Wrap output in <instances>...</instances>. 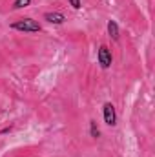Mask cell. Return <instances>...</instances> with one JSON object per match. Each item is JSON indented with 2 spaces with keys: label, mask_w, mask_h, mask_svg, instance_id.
I'll use <instances>...</instances> for the list:
<instances>
[{
  "label": "cell",
  "mask_w": 155,
  "mask_h": 157,
  "mask_svg": "<svg viewBox=\"0 0 155 157\" xmlns=\"http://www.w3.org/2000/svg\"><path fill=\"white\" fill-rule=\"evenodd\" d=\"M44 20H47L49 24H62L66 20V17L62 13H59V11H47L44 15Z\"/></svg>",
  "instance_id": "4"
},
{
  "label": "cell",
  "mask_w": 155,
  "mask_h": 157,
  "mask_svg": "<svg viewBox=\"0 0 155 157\" xmlns=\"http://www.w3.org/2000/svg\"><path fill=\"white\" fill-rule=\"evenodd\" d=\"M102 113H104V122L108 126H113L117 122V112H115V106L112 102H106L104 108H102Z\"/></svg>",
  "instance_id": "3"
},
{
  "label": "cell",
  "mask_w": 155,
  "mask_h": 157,
  "mask_svg": "<svg viewBox=\"0 0 155 157\" xmlns=\"http://www.w3.org/2000/svg\"><path fill=\"white\" fill-rule=\"evenodd\" d=\"M11 28L17 29V31H24V33H37V31H40V24L37 20H33V18H20V20L13 22Z\"/></svg>",
  "instance_id": "1"
},
{
  "label": "cell",
  "mask_w": 155,
  "mask_h": 157,
  "mask_svg": "<svg viewBox=\"0 0 155 157\" xmlns=\"http://www.w3.org/2000/svg\"><path fill=\"white\" fill-rule=\"evenodd\" d=\"M70 2V6L73 7V9H78L80 7V0H68Z\"/></svg>",
  "instance_id": "8"
},
{
  "label": "cell",
  "mask_w": 155,
  "mask_h": 157,
  "mask_svg": "<svg viewBox=\"0 0 155 157\" xmlns=\"http://www.w3.org/2000/svg\"><path fill=\"white\" fill-rule=\"evenodd\" d=\"M97 60H99V64H100V68L102 70H108L110 66H112V51L106 48V46H100L99 48V51H97Z\"/></svg>",
  "instance_id": "2"
},
{
  "label": "cell",
  "mask_w": 155,
  "mask_h": 157,
  "mask_svg": "<svg viewBox=\"0 0 155 157\" xmlns=\"http://www.w3.org/2000/svg\"><path fill=\"white\" fill-rule=\"evenodd\" d=\"M108 35L113 40L119 39V26H117L115 20H110V22H108Z\"/></svg>",
  "instance_id": "5"
},
{
  "label": "cell",
  "mask_w": 155,
  "mask_h": 157,
  "mask_svg": "<svg viewBox=\"0 0 155 157\" xmlns=\"http://www.w3.org/2000/svg\"><path fill=\"white\" fill-rule=\"evenodd\" d=\"M29 4H31V0H15L13 7H15V9H20V7H28Z\"/></svg>",
  "instance_id": "7"
},
{
  "label": "cell",
  "mask_w": 155,
  "mask_h": 157,
  "mask_svg": "<svg viewBox=\"0 0 155 157\" xmlns=\"http://www.w3.org/2000/svg\"><path fill=\"white\" fill-rule=\"evenodd\" d=\"M89 133H91V137H95V139L100 135L99 126H97V122H95V121H89Z\"/></svg>",
  "instance_id": "6"
}]
</instances>
